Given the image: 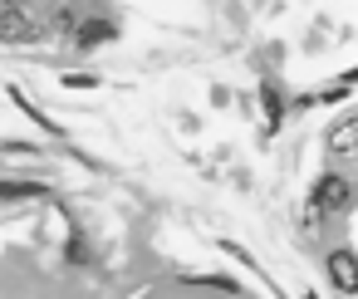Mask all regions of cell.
<instances>
[{"instance_id": "1", "label": "cell", "mask_w": 358, "mask_h": 299, "mask_svg": "<svg viewBox=\"0 0 358 299\" xmlns=\"http://www.w3.org/2000/svg\"><path fill=\"white\" fill-rule=\"evenodd\" d=\"M0 40H35L30 15H25V10H15V6H6V10H0Z\"/></svg>"}, {"instance_id": "3", "label": "cell", "mask_w": 358, "mask_h": 299, "mask_svg": "<svg viewBox=\"0 0 358 299\" xmlns=\"http://www.w3.org/2000/svg\"><path fill=\"white\" fill-rule=\"evenodd\" d=\"M329 270H334V284L348 294V289H353V255H348V250H334V255H329Z\"/></svg>"}, {"instance_id": "2", "label": "cell", "mask_w": 358, "mask_h": 299, "mask_svg": "<svg viewBox=\"0 0 358 299\" xmlns=\"http://www.w3.org/2000/svg\"><path fill=\"white\" fill-rule=\"evenodd\" d=\"M314 206H319V211H343V206H348V187H343L338 177H324L319 191H314Z\"/></svg>"}, {"instance_id": "7", "label": "cell", "mask_w": 358, "mask_h": 299, "mask_svg": "<svg viewBox=\"0 0 358 299\" xmlns=\"http://www.w3.org/2000/svg\"><path fill=\"white\" fill-rule=\"evenodd\" d=\"M334 143H338V147H343V152H348V143H353V123H343V128H338V138H334Z\"/></svg>"}, {"instance_id": "5", "label": "cell", "mask_w": 358, "mask_h": 299, "mask_svg": "<svg viewBox=\"0 0 358 299\" xmlns=\"http://www.w3.org/2000/svg\"><path fill=\"white\" fill-rule=\"evenodd\" d=\"M260 103H265V123H270V128H280V118H285V103H280L275 84H260Z\"/></svg>"}, {"instance_id": "4", "label": "cell", "mask_w": 358, "mask_h": 299, "mask_svg": "<svg viewBox=\"0 0 358 299\" xmlns=\"http://www.w3.org/2000/svg\"><path fill=\"white\" fill-rule=\"evenodd\" d=\"M113 40V25L108 20H84L79 25V45H108Z\"/></svg>"}, {"instance_id": "6", "label": "cell", "mask_w": 358, "mask_h": 299, "mask_svg": "<svg viewBox=\"0 0 358 299\" xmlns=\"http://www.w3.org/2000/svg\"><path fill=\"white\" fill-rule=\"evenodd\" d=\"M0 196H45L40 182H0Z\"/></svg>"}]
</instances>
